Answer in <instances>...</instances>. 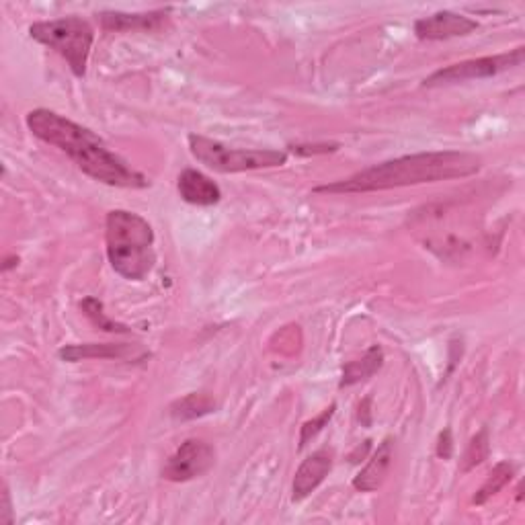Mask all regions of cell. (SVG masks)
Returning <instances> with one entry per match:
<instances>
[{
    "mask_svg": "<svg viewBox=\"0 0 525 525\" xmlns=\"http://www.w3.org/2000/svg\"><path fill=\"white\" fill-rule=\"evenodd\" d=\"M25 124L35 138L62 150L80 171L103 185L121 189H146L150 185L128 160L111 152L93 130L56 111L33 109L27 113Z\"/></svg>",
    "mask_w": 525,
    "mask_h": 525,
    "instance_id": "obj_1",
    "label": "cell"
},
{
    "mask_svg": "<svg viewBox=\"0 0 525 525\" xmlns=\"http://www.w3.org/2000/svg\"><path fill=\"white\" fill-rule=\"evenodd\" d=\"M482 169V158L472 152L441 150L419 152L386 160V163L363 169L347 179L318 185L314 193H372L423 183L466 179Z\"/></svg>",
    "mask_w": 525,
    "mask_h": 525,
    "instance_id": "obj_2",
    "label": "cell"
},
{
    "mask_svg": "<svg viewBox=\"0 0 525 525\" xmlns=\"http://www.w3.org/2000/svg\"><path fill=\"white\" fill-rule=\"evenodd\" d=\"M107 259L111 269L130 281H142L154 269V230L136 212L113 210L105 220Z\"/></svg>",
    "mask_w": 525,
    "mask_h": 525,
    "instance_id": "obj_3",
    "label": "cell"
},
{
    "mask_svg": "<svg viewBox=\"0 0 525 525\" xmlns=\"http://www.w3.org/2000/svg\"><path fill=\"white\" fill-rule=\"evenodd\" d=\"M31 39L56 54H60L76 78L87 76V64L95 42V31L83 17H60L52 21H37L29 27Z\"/></svg>",
    "mask_w": 525,
    "mask_h": 525,
    "instance_id": "obj_4",
    "label": "cell"
},
{
    "mask_svg": "<svg viewBox=\"0 0 525 525\" xmlns=\"http://www.w3.org/2000/svg\"><path fill=\"white\" fill-rule=\"evenodd\" d=\"M189 150L197 163L206 165L210 171L216 173H245V171H261V169H275L284 167L288 163L286 150H251V148H232L214 138L189 134L187 138Z\"/></svg>",
    "mask_w": 525,
    "mask_h": 525,
    "instance_id": "obj_5",
    "label": "cell"
},
{
    "mask_svg": "<svg viewBox=\"0 0 525 525\" xmlns=\"http://www.w3.org/2000/svg\"><path fill=\"white\" fill-rule=\"evenodd\" d=\"M525 60V48L519 46L511 52L497 54V56H484V58H474L466 62L452 64L448 68H441L433 74H429L423 80V87L435 89V87H448V85H458L466 83V80H484L497 76L501 72H507L515 66H521Z\"/></svg>",
    "mask_w": 525,
    "mask_h": 525,
    "instance_id": "obj_6",
    "label": "cell"
},
{
    "mask_svg": "<svg viewBox=\"0 0 525 525\" xmlns=\"http://www.w3.org/2000/svg\"><path fill=\"white\" fill-rule=\"evenodd\" d=\"M216 464V452L210 443L201 439H187L181 448L167 460L163 478L169 482H189L208 474Z\"/></svg>",
    "mask_w": 525,
    "mask_h": 525,
    "instance_id": "obj_7",
    "label": "cell"
},
{
    "mask_svg": "<svg viewBox=\"0 0 525 525\" xmlns=\"http://www.w3.org/2000/svg\"><path fill=\"white\" fill-rule=\"evenodd\" d=\"M478 21L454 13V11H437L429 17L415 21V35L423 42H441V39L466 37L478 29Z\"/></svg>",
    "mask_w": 525,
    "mask_h": 525,
    "instance_id": "obj_8",
    "label": "cell"
},
{
    "mask_svg": "<svg viewBox=\"0 0 525 525\" xmlns=\"http://www.w3.org/2000/svg\"><path fill=\"white\" fill-rule=\"evenodd\" d=\"M333 462H335V454L329 448H320L312 456H308L296 470L294 484H292V493H294L292 501L300 503L306 497H310L333 470Z\"/></svg>",
    "mask_w": 525,
    "mask_h": 525,
    "instance_id": "obj_9",
    "label": "cell"
},
{
    "mask_svg": "<svg viewBox=\"0 0 525 525\" xmlns=\"http://www.w3.org/2000/svg\"><path fill=\"white\" fill-rule=\"evenodd\" d=\"M177 189L185 204L208 208L220 204L222 189L208 175L195 169H185L177 179Z\"/></svg>",
    "mask_w": 525,
    "mask_h": 525,
    "instance_id": "obj_10",
    "label": "cell"
},
{
    "mask_svg": "<svg viewBox=\"0 0 525 525\" xmlns=\"http://www.w3.org/2000/svg\"><path fill=\"white\" fill-rule=\"evenodd\" d=\"M392 458H394V441L390 437H386L378 446V450L372 454V458L368 460L366 468H363L353 478V489L359 493L378 491L384 484L388 472H390Z\"/></svg>",
    "mask_w": 525,
    "mask_h": 525,
    "instance_id": "obj_11",
    "label": "cell"
},
{
    "mask_svg": "<svg viewBox=\"0 0 525 525\" xmlns=\"http://www.w3.org/2000/svg\"><path fill=\"white\" fill-rule=\"evenodd\" d=\"M171 9H158L150 13H119L103 11L99 13L101 25L105 31H156L169 21Z\"/></svg>",
    "mask_w": 525,
    "mask_h": 525,
    "instance_id": "obj_12",
    "label": "cell"
},
{
    "mask_svg": "<svg viewBox=\"0 0 525 525\" xmlns=\"http://www.w3.org/2000/svg\"><path fill=\"white\" fill-rule=\"evenodd\" d=\"M142 357L144 353L134 345L126 343H85V345H66L58 351V357L68 363L85 359H130Z\"/></svg>",
    "mask_w": 525,
    "mask_h": 525,
    "instance_id": "obj_13",
    "label": "cell"
},
{
    "mask_svg": "<svg viewBox=\"0 0 525 525\" xmlns=\"http://www.w3.org/2000/svg\"><path fill=\"white\" fill-rule=\"evenodd\" d=\"M382 366H384V351H382V347L374 345L366 351V355H363L361 359L345 363L339 386L349 388V386H355L363 380H368V378L376 376L382 370Z\"/></svg>",
    "mask_w": 525,
    "mask_h": 525,
    "instance_id": "obj_14",
    "label": "cell"
},
{
    "mask_svg": "<svg viewBox=\"0 0 525 525\" xmlns=\"http://www.w3.org/2000/svg\"><path fill=\"white\" fill-rule=\"evenodd\" d=\"M216 407L218 405H216L214 396L204 394V392H191L171 402L169 415L175 421H193V419H201V417L216 413Z\"/></svg>",
    "mask_w": 525,
    "mask_h": 525,
    "instance_id": "obj_15",
    "label": "cell"
},
{
    "mask_svg": "<svg viewBox=\"0 0 525 525\" xmlns=\"http://www.w3.org/2000/svg\"><path fill=\"white\" fill-rule=\"evenodd\" d=\"M513 474H515V466L511 462H499L493 468V472L489 474V478L484 480L482 487L476 491L472 503L480 507V505L487 503L489 499H493L497 493H501L505 489V484L513 478Z\"/></svg>",
    "mask_w": 525,
    "mask_h": 525,
    "instance_id": "obj_16",
    "label": "cell"
},
{
    "mask_svg": "<svg viewBox=\"0 0 525 525\" xmlns=\"http://www.w3.org/2000/svg\"><path fill=\"white\" fill-rule=\"evenodd\" d=\"M80 310L85 312V316L91 320V325L105 331V333H115V335H126V333H132V329L128 325H121V322H115L111 320L107 314H105V308H103V302L95 296H89L85 298L83 302H80Z\"/></svg>",
    "mask_w": 525,
    "mask_h": 525,
    "instance_id": "obj_17",
    "label": "cell"
},
{
    "mask_svg": "<svg viewBox=\"0 0 525 525\" xmlns=\"http://www.w3.org/2000/svg\"><path fill=\"white\" fill-rule=\"evenodd\" d=\"M489 454H491V437H489V429L484 427L468 443V448L462 458V472H470L472 468L480 466L484 460L489 458Z\"/></svg>",
    "mask_w": 525,
    "mask_h": 525,
    "instance_id": "obj_18",
    "label": "cell"
},
{
    "mask_svg": "<svg viewBox=\"0 0 525 525\" xmlns=\"http://www.w3.org/2000/svg\"><path fill=\"white\" fill-rule=\"evenodd\" d=\"M335 411H337V405H335V402H333V405L329 407V409H325V411H322L318 417H314L312 421H306L304 425H302V433H300V450H304L306 446H308V441L310 439H314L322 429H325L329 423H331V419L335 417Z\"/></svg>",
    "mask_w": 525,
    "mask_h": 525,
    "instance_id": "obj_19",
    "label": "cell"
},
{
    "mask_svg": "<svg viewBox=\"0 0 525 525\" xmlns=\"http://www.w3.org/2000/svg\"><path fill=\"white\" fill-rule=\"evenodd\" d=\"M339 144H294L290 146V152L298 156H314V154H331L337 152Z\"/></svg>",
    "mask_w": 525,
    "mask_h": 525,
    "instance_id": "obj_20",
    "label": "cell"
},
{
    "mask_svg": "<svg viewBox=\"0 0 525 525\" xmlns=\"http://www.w3.org/2000/svg\"><path fill=\"white\" fill-rule=\"evenodd\" d=\"M437 456L441 460H450L454 456V437H452V429H443L439 433V441H437Z\"/></svg>",
    "mask_w": 525,
    "mask_h": 525,
    "instance_id": "obj_21",
    "label": "cell"
},
{
    "mask_svg": "<svg viewBox=\"0 0 525 525\" xmlns=\"http://www.w3.org/2000/svg\"><path fill=\"white\" fill-rule=\"evenodd\" d=\"M0 521L11 525L13 523V505H11V495L9 489H3V513H0Z\"/></svg>",
    "mask_w": 525,
    "mask_h": 525,
    "instance_id": "obj_22",
    "label": "cell"
},
{
    "mask_svg": "<svg viewBox=\"0 0 525 525\" xmlns=\"http://www.w3.org/2000/svg\"><path fill=\"white\" fill-rule=\"evenodd\" d=\"M370 448H372V439H366V441H363V446H359L353 454H351V462L355 464V462H361V458H366V454L370 452Z\"/></svg>",
    "mask_w": 525,
    "mask_h": 525,
    "instance_id": "obj_23",
    "label": "cell"
},
{
    "mask_svg": "<svg viewBox=\"0 0 525 525\" xmlns=\"http://www.w3.org/2000/svg\"><path fill=\"white\" fill-rule=\"evenodd\" d=\"M17 265H19V257H17V255H11V257H7L5 263H3V271H11V269H15Z\"/></svg>",
    "mask_w": 525,
    "mask_h": 525,
    "instance_id": "obj_24",
    "label": "cell"
}]
</instances>
